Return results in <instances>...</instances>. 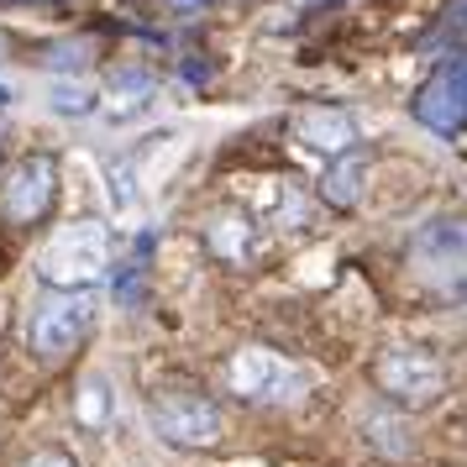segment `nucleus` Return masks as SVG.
<instances>
[{
	"label": "nucleus",
	"instance_id": "3",
	"mask_svg": "<svg viewBox=\"0 0 467 467\" xmlns=\"http://www.w3.org/2000/svg\"><path fill=\"white\" fill-rule=\"evenodd\" d=\"M373 379H379V389L394 404H404V410H425V404L441 400L446 368L431 358L425 347H389V352L373 362Z\"/></svg>",
	"mask_w": 467,
	"mask_h": 467
},
{
	"label": "nucleus",
	"instance_id": "11",
	"mask_svg": "<svg viewBox=\"0 0 467 467\" xmlns=\"http://www.w3.org/2000/svg\"><path fill=\"white\" fill-rule=\"evenodd\" d=\"M205 247L226 263H247L253 257V221L247 215H215L205 226Z\"/></svg>",
	"mask_w": 467,
	"mask_h": 467
},
{
	"label": "nucleus",
	"instance_id": "6",
	"mask_svg": "<svg viewBox=\"0 0 467 467\" xmlns=\"http://www.w3.org/2000/svg\"><path fill=\"white\" fill-rule=\"evenodd\" d=\"M152 431L169 446H215L221 436V410L205 394H158L152 400Z\"/></svg>",
	"mask_w": 467,
	"mask_h": 467
},
{
	"label": "nucleus",
	"instance_id": "5",
	"mask_svg": "<svg viewBox=\"0 0 467 467\" xmlns=\"http://www.w3.org/2000/svg\"><path fill=\"white\" fill-rule=\"evenodd\" d=\"M226 379H232V389L242 400H253V404H295L305 394V373L289 358L268 352V347H242V352H232Z\"/></svg>",
	"mask_w": 467,
	"mask_h": 467
},
{
	"label": "nucleus",
	"instance_id": "14",
	"mask_svg": "<svg viewBox=\"0 0 467 467\" xmlns=\"http://www.w3.org/2000/svg\"><path fill=\"white\" fill-rule=\"evenodd\" d=\"M100 415H106V379H89L85 383V404H79V420L100 425Z\"/></svg>",
	"mask_w": 467,
	"mask_h": 467
},
{
	"label": "nucleus",
	"instance_id": "9",
	"mask_svg": "<svg viewBox=\"0 0 467 467\" xmlns=\"http://www.w3.org/2000/svg\"><path fill=\"white\" fill-rule=\"evenodd\" d=\"M295 137L310 152H320V158H347V152H358V121H352V110H341V106L299 110Z\"/></svg>",
	"mask_w": 467,
	"mask_h": 467
},
{
	"label": "nucleus",
	"instance_id": "17",
	"mask_svg": "<svg viewBox=\"0 0 467 467\" xmlns=\"http://www.w3.org/2000/svg\"><path fill=\"white\" fill-rule=\"evenodd\" d=\"M169 5H179V11H194V5H205V0H169Z\"/></svg>",
	"mask_w": 467,
	"mask_h": 467
},
{
	"label": "nucleus",
	"instance_id": "7",
	"mask_svg": "<svg viewBox=\"0 0 467 467\" xmlns=\"http://www.w3.org/2000/svg\"><path fill=\"white\" fill-rule=\"evenodd\" d=\"M415 121L436 137L467 131V64H441L415 95Z\"/></svg>",
	"mask_w": 467,
	"mask_h": 467
},
{
	"label": "nucleus",
	"instance_id": "2",
	"mask_svg": "<svg viewBox=\"0 0 467 467\" xmlns=\"http://www.w3.org/2000/svg\"><path fill=\"white\" fill-rule=\"evenodd\" d=\"M410 274L436 299H467V221L436 215L410 242Z\"/></svg>",
	"mask_w": 467,
	"mask_h": 467
},
{
	"label": "nucleus",
	"instance_id": "16",
	"mask_svg": "<svg viewBox=\"0 0 467 467\" xmlns=\"http://www.w3.org/2000/svg\"><path fill=\"white\" fill-rule=\"evenodd\" d=\"M184 79H190V85H205V79H211V64H194V58H184Z\"/></svg>",
	"mask_w": 467,
	"mask_h": 467
},
{
	"label": "nucleus",
	"instance_id": "8",
	"mask_svg": "<svg viewBox=\"0 0 467 467\" xmlns=\"http://www.w3.org/2000/svg\"><path fill=\"white\" fill-rule=\"evenodd\" d=\"M53 194H58V163L47 158V152H32L22 158L11 179H5V221H16V226H32V221H43L53 211Z\"/></svg>",
	"mask_w": 467,
	"mask_h": 467
},
{
	"label": "nucleus",
	"instance_id": "10",
	"mask_svg": "<svg viewBox=\"0 0 467 467\" xmlns=\"http://www.w3.org/2000/svg\"><path fill=\"white\" fill-rule=\"evenodd\" d=\"M362 179H368V163H362L358 152H347V158H337L331 169L320 173V200L337 205V211H352L362 200Z\"/></svg>",
	"mask_w": 467,
	"mask_h": 467
},
{
	"label": "nucleus",
	"instance_id": "18",
	"mask_svg": "<svg viewBox=\"0 0 467 467\" xmlns=\"http://www.w3.org/2000/svg\"><path fill=\"white\" fill-rule=\"evenodd\" d=\"M0 106H11V89H5V85H0Z\"/></svg>",
	"mask_w": 467,
	"mask_h": 467
},
{
	"label": "nucleus",
	"instance_id": "13",
	"mask_svg": "<svg viewBox=\"0 0 467 467\" xmlns=\"http://www.w3.org/2000/svg\"><path fill=\"white\" fill-rule=\"evenodd\" d=\"M47 68H79L89 64V43H58V47H47Z\"/></svg>",
	"mask_w": 467,
	"mask_h": 467
},
{
	"label": "nucleus",
	"instance_id": "1",
	"mask_svg": "<svg viewBox=\"0 0 467 467\" xmlns=\"http://www.w3.org/2000/svg\"><path fill=\"white\" fill-rule=\"evenodd\" d=\"M110 268V226L106 221H68L53 232V242L37 257V278L47 289L85 295L95 278Z\"/></svg>",
	"mask_w": 467,
	"mask_h": 467
},
{
	"label": "nucleus",
	"instance_id": "12",
	"mask_svg": "<svg viewBox=\"0 0 467 467\" xmlns=\"http://www.w3.org/2000/svg\"><path fill=\"white\" fill-rule=\"evenodd\" d=\"M53 110H58V116H89V110H95V95H89L85 85H58L53 89Z\"/></svg>",
	"mask_w": 467,
	"mask_h": 467
},
{
	"label": "nucleus",
	"instance_id": "4",
	"mask_svg": "<svg viewBox=\"0 0 467 467\" xmlns=\"http://www.w3.org/2000/svg\"><path fill=\"white\" fill-rule=\"evenodd\" d=\"M89 316H95V305L89 295H68V289H53L32 305V326H26V337H32V352L43 362H58L68 358L89 331Z\"/></svg>",
	"mask_w": 467,
	"mask_h": 467
},
{
	"label": "nucleus",
	"instance_id": "15",
	"mask_svg": "<svg viewBox=\"0 0 467 467\" xmlns=\"http://www.w3.org/2000/svg\"><path fill=\"white\" fill-rule=\"evenodd\" d=\"M22 467H79L68 451H58V446H47V451H37V457H26Z\"/></svg>",
	"mask_w": 467,
	"mask_h": 467
}]
</instances>
